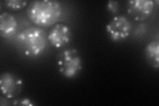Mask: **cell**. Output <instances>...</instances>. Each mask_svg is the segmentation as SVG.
Wrapping results in <instances>:
<instances>
[{
  "mask_svg": "<svg viewBox=\"0 0 159 106\" xmlns=\"http://www.w3.org/2000/svg\"><path fill=\"white\" fill-rule=\"evenodd\" d=\"M62 14L61 3L54 0L35 1L30 5L28 15L38 26L46 27L55 23Z\"/></svg>",
  "mask_w": 159,
  "mask_h": 106,
  "instance_id": "obj_1",
  "label": "cell"
},
{
  "mask_svg": "<svg viewBox=\"0 0 159 106\" xmlns=\"http://www.w3.org/2000/svg\"><path fill=\"white\" fill-rule=\"evenodd\" d=\"M48 37L46 32L39 27H29L16 37V41L23 54L29 57H37L46 48Z\"/></svg>",
  "mask_w": 159,
  "mask_h": 106,
  "instance_id": "obj_2",
  "label": "cell"
},
{
  "mask_svg": "<svg viewBox=\"0 0 159 106\" xmlns=\"http://www.w3.org/2000/svg\"><path fill=\"white\" fill-rule=\"evenodd\" d=\"M82 59L75 48L64 50L59 54L57 64L60 72L66 78H73L83 68Z\"/></svg>",
  "mask_w": 159,
  "mask_h": 106,
  "instance_id": "obj_3",
  "label": "cell"
},
{
  "mask_svg": "<svg viewBox=\"0 0 159 106\" xmlns=\"http://www.w3.org/2000/svg\"><path fill=\"white\" fill-rule=\"evenodd\" d=\"M131 23L125 16H117L111 19L106 25V31L113 41H121L131 34Z\"/></svg>",
  "mask_w": 159,
  "mask_h": 106,
  "instance_id": "obj_4",
  "label": "cell"
},
{
  "mask_svg": "<svg viewBox=\"0 0 159 106\" xmlns=\"http://www.w3.org/2000/svg\"><path fill=\"white\" fill-rule=\"evenodd\" d=\"M23 82L21 78L11 72H4L0 77V88L5 97L11 99L21 92Z\"/></svg>",
  "mask_w": 159,
  "mask_h": 106,
  "instance_id": "obj_5",
  "label": "cell"
},
{
  "mask_svg": "<svg viewBox=\"0 0 159 106\" xmlns=\"http://www.w3.org/2000/svg\"><path fill=\"white\" fill-rule=\"evenodd\" d=\"M155 2L151 0H131L127 2L128 13L136 21H144L152 13Z\"/></svg>",
  "mask_w": 159,
  "mask_h": 106,
  "instance_id": "obj_6",
  "label": "cell"
},
{
  "mask_svg": "<svg viewBox=\"0 0 159 106\" xmlns=\"http://www.w3.org/2000/svg\"><path fill=\"white\" fill-rule=\"evenodd\" d=\"M48 41L52 47L61 48L71 41L72 31L66 25L58 23L51 29L48 35Z\"/></svg>",
  "mask_w": 159,
  "mask_h": 106,
  "instance_id": "obj_7",
  "label": "cell"
},
{
  "mask_svg": "<svg viewBox=\"0 0 159 106\" xmlns=\"http://www.w3.org/2000/svg\"><path fill=\"white\" fill-rule=\"evenodd\" d=\"M17 29V22L12 15L2 13L0 15V31L5 38L13 36Z\"/></svg>",
  "mask_w": 159,
  "mask_h": 106,
  "instance_id": "obj_8",
  "label": "cell"
},
{
  "mask_svg": "<svg viewBox=\"0 0 159 106\" xmlns=\"http://www.w3.org/2000/svg\"><path fill=\"white\" fill-rule=\"evenodd\" d=\"M145 57L148 62L155 68L159 67V43L158 41L149 43L145 48Z\"/></svg>",
  "mask_w": 159,
  "mask_h": 106,
  "instance_id": "obj_9",
  "label": "cell"
},
{
  "mask_svg": "<svg viewBox=\"0 0 159 106\" xmlns=\"http://www.w3.org/2000/svg\"><path fill=\"white\" fill-rule=\"evenodd\" d=\"M5 4L10 9L19 10L25 7L27 2L23 1V0L21 1H20V0H9V1L5 2Z\"/></svg>",
  "mask_w": 159,
  "mask_h": 106,
  "instance_id": "obj_10",
  "label": "cell"
},
{
  "mask_svg": "<svg viewBox=\"0 0 159 106\" xmlns=\"http://www.w3.org/2000/svg\"><path fill=\"white\" fill-rule=\"evenodd\" d=\"M107 11L111 13H116L119 12V4L117 1H109L107 3Z\"/></svg>",
  "mask_w": 159,
  "mask_h": 106,
  "instance_id": "obj_11",
  "label": "cell"
},
{
  "mask_svg": "<svg viewBox=\"0 0 159 106\" xmlns=\"http://www.w3.org/2000/svg\"><path fill=\"white\" fill-rule=\"evenodd\" d=\"M13 105H25V106H33L34 104L29 98H18L13 101L11 104Z\"/></svg>",
  "mask_w": 159,
  "mask_h": 106,
  "instance_id": "obj_12",
  "label": "cell"
}]
</instances>
